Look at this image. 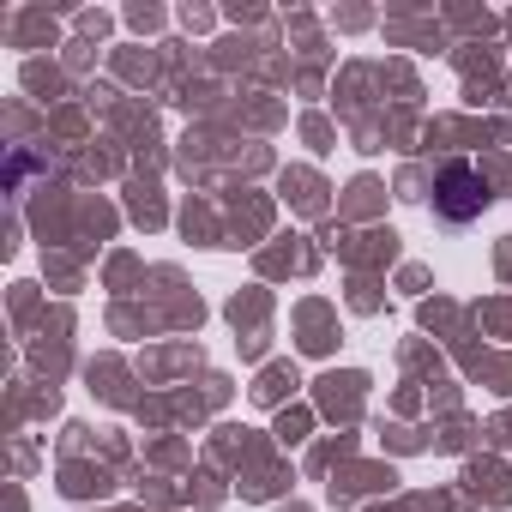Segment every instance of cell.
Returning <instances> with one entry per match:
<instances>
[{
    "label": "cell",
    "mask_w": 512,
    "mask_h": 512,
    "mask_svg": "<svg viewBox=\"0 0 512 512\" xmlns=\"http://www.w3.org/2000/svg\"><path fill=\"white\" fill-rule=\"evenodd\" d=\"M434 199H440V211H446L452 223H464V217H476V211H482V199H488V193H482V175H476L470 163H452V169L440 175V193H434Z\"/></svg>",
    "instance_id": "obj_1"
}]
</instances>
